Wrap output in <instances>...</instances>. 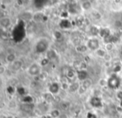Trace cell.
I'll return each mask as SVG.
<instances>
[{"label": "cell", "instance_id": "6da1fadb", "mask_svg": "<svg viewBox=\"0 0 122 118\" xmlns=\"http://www.w3.org/2000/svg\"><path fill=\"white\" fill-rule=\"evenodd\" d=\"M36 52L37 53H44L49 50V41L47 38H40L35 46Z\"/></svg>", "mask_w": 122, "mask_h": 118}, {"label": "cell", "instance_id": "7a4b0ae2", "mask_svg": "<svg viewBox=\"0 0 122 118\" xmlns=\"http://www.w3.org/2000/svg\"><path fill=\"white\" fill-rule=\"evenodd\" d=\"M27 72L31 77H38L42 73V65L38 62H32L27 68Z\"/></svg>", "mask_w": 122, "mask_h": 118}, {"label": "cell", "instance_id": "3957f363", "mask_svg": "<svg viewBox=\"0 0 122 118\" xmlns=\"http://www.w3.org/2000/svg\"><path fill=\"white\" fill-rule=\"evenodd\" d=\"M121 84V79L116 73H112L107 79V87L111 89L118 88Z\"/></svg>", "mask_w": 122, "mask_h": 118}, {"label": "cell", "instance_id": "277c9868", "mask_svg": "<svg viewBox=\"0 0 122 118\" xmlns=\"http://www.w3.org/2000/svg\"><path fill=\"white\" fill-rule=\"evenodd\" d=\"M86 46L89 50L91 51H97L98 48H100V41L97 37H92L89 38L86 42Z\"/></svg>", "mask_w": 122, "mask_h": 118}, {"label": "cell", "instance_id": "5b68a950", "mask_svg": "<svg viewBox=\"0 0 122 118\" xmlns=\"http://www.w3.org/2000/svg\"><path fill=\"white\" fill-rule=\"evenodd\" d=\"M23 66V61L18 58L16 61H14L13 63L10 64V69H11L13 72H17L20 71V70L22 69Z\"/></svg>", "mask_w": 122, "mask_h": 118}, {"label": "cell", "instance_id": "8992f818", "mask_svg": "<svg viewBox=\"0 0 122 118\" xmlns=\"http://www.w3.org/2000/svg\"><path fill=\"white\" fill-rule=\"evenodd\" d=\"M90 104L95 108H100L102 107V100L99 96H93L90 100Z\"/></svg>", "mask_w": 122, "mask_h": 118}, {"label": "cell", "instance_id": "52a82bcc", "mask_svg": "<svg viewBox=\"0 0 122 118\" xmlns=\"http://www.w3.org/2000/svg\"><path fill=\"white\" fill-rule=\"evenodd\" d=\"M11 25H12V20L9 17L4 16L0 18V27L1 28L7 29V28H10Z\"/></svg>", "mask_w": 122, "mask_h": 118}, {"label": "cell", "instance_id": "ba28073f", "mask_svg": "<svg viewBox=\"0 0 122 118\" xmlns=\"http://www.w3.org/2000/svg\"><path fill=\"white\" fill-rule=\"evenodd\" d=\"M76 77L78 78L79 81H85L86 79L89 78L88 71L86 69H79L76 71Z\"/></svg>", "mask_w": 122, "mask_h": 118}, {"label": "cell", "instance_id": "9c48e42d", "mask_svg": "<svg viewBox=\"0 0 122 118\" xmlns=\"http://www.w3.org/2000/svg\"><path fill=\"white\" fill-rule=\"evenodd\" d=\"M67 11L69 13V14H77L78 13V5H77L76 2H71L68 4Z\"/></svg>", "mask_w": 122, "mask_h": 118}, {"label": "cell", "instance_id": "30bf717a", "mask_svg": "<svg viewBox=\"0 0 122 118\" xmlns=\"http://www.w3.org/2000/svg\"><path fill=\"white\" fill-rule=\"evenodd\" d=\"M59 27L61 29L66 30V29H70L72 27V24H71V22L68 18H63V19H61L60 21Z\"/></svg>", "mask_w": 122, "mask_h": 118}, {"label": "cell", "instance_id": "8fae6325", "mask_svg": "<svg viewBox=\"0 0 122 118\" xmlns=\"http://www.w3.org/2000/svg\"><path fill=\"white\" fill-rule=\"evenodd\" d=\"M49 92L51 93L52 95H56L59 92V91L61 90V85L57 82H52L49 87Z\"/></svg>", "mask_w": 122, "mask_h": 118}, {"label": "cell", "instance_id": "7c38bea8", "mask_svg": "<svg viewBox=\"0 0 122 118\" xmlns=\"http://www.w3.org/2000/svg\"><path fill=\"white\" fill-rule=\"evenodd\" d=\"M17 59H18V57H17L16 53H14V52H9V53L7 54L6 57H5V61L9 65L11 64V63H13L14 61H16Z\"/></svg>", "mask_w": 122, "mask_h": 118}, {"label": "cell", "instance_id": "4fadbf2b", "mask_svg": "<svg viewBox=\"0 0 122 118\" xmlns=\"http://www.w3.org/2000/svg\"><path fill=\"white\" fill-rule=\"evenodd\" d=\"M111 34V32L109 28H100V32H99V36L101 37H102L103 39L106 38V37H108L109 35Z\"/></svg>", "mask_w": 122, "mask_h": 118}, {"label": "cell", "instance_id": "5bb4252c", "mask_svg": "<svg viewBox=\"0 0 122 118\" xmlns=\"http://www.w3.org/2000/svg\"><path fill=\"white\" fill-rule=\"evenodd\" d=\"M47 57L50 61H53V60H56L57 58V52L54 50V49H49L47 52Z\"/></svg>", "mask_w": 122, "mask_h": 118}, {"label": "cell", "instance_id": "9a60e30c", "mask_svg": "<svg viewBox=\"0 0 122 118\" xmlns=\"http://www.w3.org/2000/svg\"><path fill=\"white\" fill-rule=\"evenodd\" d=\"M80 7L83 11H88V10H91L92 8V3H91L90 0L89 1L81 2Z\"/></svg>", "mask_w": 122, "mask_h": 118}, {"label": "cell", "instance_id": "2e32d148", "mask_svg": "<svg viewBox=\"0 0 122 118\" xmlns=\"http://www.w3.org/2000/svg\"><path fill=\"white\" fill-rule=\"evenodd\" d=\"M80 83L78 82H72L71 83H70L69 85V89H68V91L71 92H76L78 91L79 87H80Z\"/></svg>", "mask_w": 122, "mask_h": 118}, {"label": "cell", "instance_id": "e0dca14e", "mask_svg": "<svg viewBox=\"0 0 122 118\" xmlns=\"http://www.w3.org/2000/svg\"><path fill=\"white\" fill-rule=\"evenodd\" d=\"M61 111L59 110V109H52V110L50 111L49 112V116L51 117V118H59L60 116H61Z\"/></svg>", "mask_w": 122, "mask_h": 118}, {"label": "cell", "instance_id": "ac0fdd59", "mask_svg": "<svg viewBox=\"0 0 122 118\" xmlns=\"http://www.w3.org/2000/svg\"><path fill=\"white\" fill-rule=\"evenodd\" d=\"M89 32H90V33L92 34L93 37H96V36L99 35L100 28H98L97 25H92V26H91L90 28H89Z\"/></svg>", "mask_w": 122, "mask_h": 118}, {"label": "cell", "instance_id": "d6986e66", "mask_svg": "<svg viewBox=\"0 0 122 118\" xmlns=\"http://www.w3.org/2000/svg\"><path fill=\"white\" fill-rule=\"evenodd\" d=\"M88 50V47H87L86 44H79L76 47V51L79 53H84L86 51Z\"/></svg>", "mask_w": 122, "mask_h": 118}, {"label": "cell", "instance_id": "ffe728a7", "mask_svg": "<svg viewBox=\"0 0 122 118\" xmlns=\"http://www.w3.org/2000/svg\"><path fill=\"white\" fill-rule=\"evenodd\" d=\"M66 77L67 79H74L76 77V71H75L73 69H67V71L66 72Z\"/></svg>", "mask_w": 122, "mask_h": 118}, {"label": "cell", "instance_id": "44dd1931", "mask_svg": "<svg viewBox=\"0 0 122 118\" xmlns=\"http://www.w3.org/2000/svg\"><path fill=\"white\" fill-rule=\"evenodd\" d=\"M96 54H97V57H101V58H103V57L106 56V54L107 53V52L106 51V49H103V48H98L97 51H96Z\"/></svg>", "mask_w": 122, "mask_h": 118}, {"label": "cell", "instance_id": "7402d4cb", "mask_svg": "<svg viewBox=\"0 0 122 118\" xmlns=\"http://www.w3.org/2000/svg\"><path fill=\"white\" fill-rule=\"evenodd\" d=\"M53 37H54V38L56 39V40L60 41V40H61V39H62L63 35H62V33H61V31L56 30V31H55V32H53Z\"/></svg>", "mask_w": 122, "mask_h": 118}, {"label": "cell", "instance_id": "603a6c76", "mask_svg": "<svg viewBox=\"0 0 122 118\" xmlns=\"http://www.w3.org/2000/svg\"><path fill=\"white\" fill-rule=\"evenodd\" d=\"M81 85L83 87H85L86 89H89L92 86V81L90 79V78H87V79H86L85 81L82 82Z\"/></svg>", "mask_w": 122, "mask_h": 118}, {"label": "cell", "instance_id": "cb8c5ba5", "mask_svg": "<svg viewBox=\"0 0 122 118\" xmlns=\"http://www.w3.org/2000/svg\"><path fill=\"white\" fill-rule=\"evenodd\" d=\"M92 18H93L95 20H100V19H101V18H102L101 13H100V12L97 11V10H95V11L92 12Z\"/></svg>", "mask_w": 122, "mask_h": 118}, {"label": "cell", "instance_id": "d4e9b609", "mask_svg": "<svg viewBox=\"0 0 122 118\" xmlns=\"http://www.w3.org/2000/svg\"><path fill=\"white\" fill-rule=\"evenodd\" d=\"M105 49L107 52H111V51L114 49V43L113 42H108V43H106L105 45Z\"/></svg>", "mask_w": 122, "mask_h": 118}, {"label": "cell", "instance_id": "484cf974", "mask_svg": "<svg viewBox=\"0 0 122 118\" xmlns=\"http://www.w3.org/2000/svg\"><path fill=\"white\" fill-rule=\"evenodd\" d=\"M61 89L63 91H67L68 89H69V85L70 83H68L67 82H61Z\"/></svg>", "mask_w": 122, "mask_h": 118}, {"label": "cell", "instance_id": "4316f807", "mask_svg": "<svg viewBox=\"0 0 122 118\" xmlns=\"http://www.w3.org/2000/svg\"><path fill=\"white\" fill-rule=\"evenodd\" d=\"M121 64H116L114 66V67H113V70H112V72H113V73H117V72H119L121 70Z\"/></svg>", "mask_w": 122, "mask_h": 118}, {"label": "cell", "instance_id": "83f0119b", "mask_svg": "<svg viewBox=\"0 0 122 118\" xmlns=\"http://www.w3.org/2000/svg\"><path fill=\"white\" fill-rule=\"evenodd\" d=\"M70 107V103L68 102H62L61 103V108L63 110H67Z\"/></svg>", "mask_w": 122, "mask_h": 118}, {"label": "cell", "instance_id": "f1b7e54d", "mask_svg": "<svg viewBox=\"0 0 122 118\" xmlns=\"http://www.w3.org/2000/svg\"><path fill=\"white\" fill-rule=\"evenodd\" d=\"M87 90H88V89H86V88L85 87H83L82 85H81L77 92H78V93L80 94V95H83V94H85Z\"/></svg>", "mask_w": 122, "mask_h": 118}, {"label": "cell", "instance_id": "f546056e", "mask_svg": "<svg viewBox=\"0 0 122 118\" xmlns=\"http://www.w3.org/2000/svg\"><path fill=\"white\" fill-rule=\"evenodd\" d=\"M114 27L117 29H120V28H122V22L121 20H116L114 22Z\"/></svg>", "mask_w": 122, "mask_h": 118}, {"label": "cell", "instance_id": "4dcf8cb0", "mask_svg": "<svg viewBox=\"0 0 122 118\" xmlns=\"http://www.w3.org/2000/svg\"><path fill=\"white\" fill-rule=\"evenodd\" d=\"M99 85L101 87H106V86H107V80L104 79V78L101 79L99 81Z\"/></svg>", "mask_w": 122, "mask_h": 118}, {"label": "cell", "instance_id": "1f68e13d", "mask_svg": "<svg viewBox=\"0 0 122 118\" xmlns=\"http://www.w3.org/2000/svg\"><path fill=\"white\" fill-rule=\"evenodd\" d=\"M103 59H104L105 62H111V60H112V57H111V54L107 52V53L106 54V56L103 57Z\"/></svg>", "mask_w": 122, "mask_h": 118}, {"label": "cell", "instance_id": "d6a6232c", "mask_svg": "<svg viewBox=\"0 0 122 118\" xmlns=\"http://www.w3.org/2000/svg\"><path fill=\"white\" fill-rule=\"evenodd\" d=\"M6 72V67L3 65H0V76H3Z\"/></svg>", "mask_w": 122, "mask_h": 118}, {"label": "cell", "instance_id": "836d02e7", "mask_svg": "<svg viewBox=\"0 0 122 118\" xmlns=\"http://www.w3.org/2000/svg\"><path fill=\"white\" fill-rule=\"evenodd\" d=\"M86 118H97V116L93 112H88L86 115Z\"/></svg>", "mask_w": 122, "mask_h": 118}, {"label": "cell", "instance_id": "e575fe53", "mask_svg": "<svg viewBox=\"0 0 122 118\" xmlns=\"http://www.w3.org/2000/svg\"><path fill=\"white\" fill-rule=\"evenodd\" d=\"M116 97H117L118 99L122 101V91H119V92H116Z\"/></svg>", "mask_w": 122, "mask_h": 118}, {"label": "cell", "instance_id": "d590c367", "mask_svg": "<svg viewBox=\"0 0 122 118\" xmlns=\"http://www.w3.org/2000/svg\"><path fill=\"white\" fill-rule=\"evenodd\" d=\"M116 112H118V113H122V107L121 105L117 106V107H116Z\"/></svg>", "mask_w": 122, "mask_h": 118}, {"label": "cell", "instance_id": "8d00e7d4", "mask_svg": "<svg viewBox=\"0 0 122 118\" xmlns=\"http://www.w3.org/2000/svg\"><path fill=\"white\" fill-rule=\"evenodd\" d=\"M59 118H69V117H68L67 114H66V113H61Z\"/></svg>", "mask_w": 122, "mask_h": 118}, {"label": "cell", "instance_id": "74e56055", "mask_svg": "<svg viewBox=\"0 0 122 118\" xmlns=\"http://www.w3.org/2000/svg\"><path fill=\"white\" fill-rule=\"evenodd\" d=\"M106 62V67H111V62Z\"/></svg>", "mask_w": 122, "mask_h": 118}, {"label": "cell", "instance_id": "f35d334b", "mask_svg": "<svg viewBox=\"0 0 122 118\" xmlns=\"http://www.w3.org/2000/svg\"><path fill=\"white\" fill-rule=\"evenodd\" d=\"M74 1H76V0H68V2H69V3H71V2H74Z\"/></svg>", "mask_w": 122, "mask_h": 118}, {"label": "cell", "instance_id": "ab89813d", "mask_svg": "<svg viewBox=\"0 0 122 118\" xmlns=\"http://www.w3.org/2000/svg\"><path fill=\"white\" fill-rule=\"evenodd\" d=\"M81 2H85V1H89V0H80Z\"/></svg>", "mask_w": 122, "mask_h": 118}, {"label": "cell", "instance_id": "60d3db41", "mask_svg": "<svg viewBox=\"0 0 122 118\" xmlns=\"http://www.w3.org/2000/svg\"><path fill=\"white\" fill-rule=\"evenodd\" d=\"M0 118H1V117H0Z\"/></svg>", "mask_w": 122, "mask_h": 118}]
</instances>
